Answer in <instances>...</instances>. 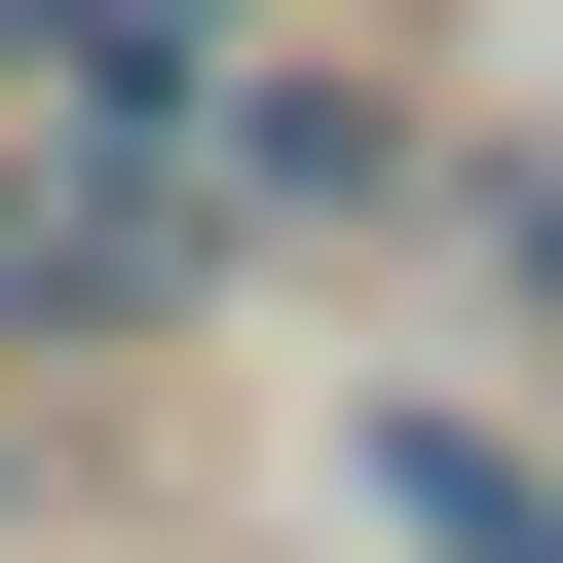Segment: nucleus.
I'll use <instances>...</instances> for the list:
<instances>
[{
    "label": "nucleus",
    "instance_id": "20e7f679",
    "mask_svg": "<svg viewBox=\"0 0 563 563\" xmlns=\"http://www.w3.org/2000/svg\"><path fill=\"white\" fill-rule=\"evenodd\" d=\"M488 225H526V301H563V151H526V188H488Z\"/></svg>",
    "mask_w": 563,
    "mask_h": 563
},
{
    "label": "nucleus",
    "instance_id": "7ed1b4c3",
    "mask_svg": "<svg viewBox=\"0 0 563 563\" xmlns=\"http://www.w3.org/2000/svg\"><path fill=\"white\" fill-rule=\"evenodd\" d=\"M0 38H38V76H76L113 151H188V113L263 76V38H301V0H0Z\"/></svg>",
    "mask_w": 563,
    "mask_h": 563
},
{
    "label": "nucleus",
    "instance_id": "f257e3e1",
    "mask_svg": "<svg viewBox=\"0 0 563 563\" xmlns=\"http://www.w3.org/2000/svg\"><path fill=\"white\" fill-rule=\"evenodd\" d=\"M339 488H376V563H563V413H339Z\"/></svg>",
    "mask_w": 563,
    "mask_h": 563
},
{
    "label": "nucleus",
    "instance_id": "f03ea898",
    "mask_svg": "<svg viewBox=\"0 0 563 563\" xmlns=\"http://www.w3.org/2000/svg\"><path fill=\"white\" fill-rule=\"evenodd\" d=\"M188 188H225V225H376V188H413V113H376L339 38H263V76L188 113Z\"/></svg>",
    "mask_w": 563,
    "mask_h": 563
}]
</instances>
